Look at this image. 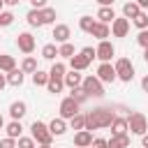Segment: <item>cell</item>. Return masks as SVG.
Wrapping results in <instances>:
<instances>
[{
    "label": "cell",
    "mask_w": 148,
    "mask_h": 148,
    "mask_svg": "<svg viewBox=\"0 0 148 148\" xmlns=\"http://www.w3.org/2000/svg\"><path fill=\"white\" fill-rule=\"evenodd\" d=\"M116 113L111 111V106H97L92 111L86 113V130L92 132V130H104V127H111Z\"/></svg>",
    "instance_id": "cell-1"
},
{
    "label": "cell",
    "mask_w": 148,
    "mask_h": 148,
    "mask_svg": "<svg viewBox=\"0 0 148 148\" xmlns=\"http://www.w3.org/2000/svg\"><path fill=\"white\" fill-rule=\"evenodd\" d=\"M30 136H32V141L39 143V146H51V141H53V136H51V132H49V125L42 123V120H35V123L30 125Z\"/></svg>",
    "instance_id": "cell-2"
},
{
    "label": "cell",
    "mask_w": 148,
    "mask_h": 148,
    "mask_svg": "<svg viewBox=\"0 0 148 148\" xmlns=\"http://www.w3.org/2000/svg\"><path fill=\"white\" fill-rule=\"evenodd\" d=\"M113 69H116V79H120L125 83H130L134 79V65H132L130 58H118L116 65H113Z\"/></svg>",
    "instance_id": "cell-3"
},
{
    "label": "cell",
    "mask_w": 148,
    "mask_h": 148,
    "mask_svg": "<svg viewBox=\"0 0 148 148\" xmlns=\"http://www.w3.org/2000/svg\"><path fill=\"white\" fill-rule=\"evenodd\" d=\"M81 90L88 95V97H104V83H99L97 76H83L81 81Z\"/></svg>",
    "instance_id": "cell-4"
},
{
    "label": "cell",
    "mask_w": 148,
    "mask_h": 148,
    "mask_svg": "<svg viewBox=\"0 0 148 148\" xmlns=\"http://www.w3.org/2000/svg\"><path fill=\"white\" fill-rule=\"evenodd\" d=\"M127 130H130L132 134L143 136V134L148 132V118H146L143 113H139V111L130 113V118H127Z\"/></svg>",
    "instance_id": "cell-5"
},
{
    "label": "cell",
    "mask_w": 148,
    "mask_h": 148,
    "mask_svg": "<svg viewBox=\"0 0 148 148\" xmlns=\"http://www.w3.org/2000/svg\"><path fill=\"white\" fill-rule=\"evenodd\" d=\"M76 113H79V104H76L72 97H65V99L60 102V118L67 123V120H72Z\"/></svg>",
    "instance_id": "cell-6"
},
{
    "label": "cell",
    "mask_w": 148,
    "mask_h": 148,
    "mask_svg": "<svg viewBox=\"0 0 148 148\" xmlns=\"http://www.w3.org/2000/svg\"><path fill=\"white\" fill-rule=\"evenodd\" d=\"M16 46H18V51H23L25 56H30L32 51H35V37L30 35V32H18V37H16Z\"/></svg>",
    "instance_id": "cell-7"
},
{
    "label": "cell",
    "mask_w": 148,
    "mask_h": 148,
    "mask_svg": "<svg viewBox=\"0 0 148 148\" xmlns=\"http://www.w3.org/2000/svg\"><path fill=\"white\" fill-rule=\"evenodd\" d=\"M113 56H116V49H113V44H111L109 39L97 44V49H95V58H99L102 62H111Z\"/></svg>",
    "instance_id": "cell-8"
},
{
    "label": "cell",
    "mask_w": 148,
    "mask_h": 148,
    "mask_svg": "<svg viewBox=\"0 0 148 148\" xmlns=\"http://www.w3.org/2000/svg\"><path fill=\"white\" fill-rule=\"evenodd\" d=\"M95 76L99 79V83H113V81H116V69H113L111 62H99Z\"/></svg>",
    "instance_id": "cell-9"
},
{
    "label": "cell",
    "mask_w": 148,
    "mask_h": 148,
    "mask_svg": "<svg viewBox=\"0 0 148 148\" xmlns=\"http://www.w3.org/2000/svg\"><path fill=\"white\" fill-rule=\"evenodd\" d=\"M127 32H130V21L127 18H113V23H111V35L113 37H127Z\"/></svg>",
    "instance_id": "cell-10"
},
{
    "label": "cell",
    "mask_w": 148,
    "mask_h": 148,
    "mask_svg": "<svg viewBox=\"0 0 148 148\" xmlns=\"http://www.w3.org/2000/svg\"><path fill=\"white\" fill-rule=\"evenodd\" d=\"M58 44H67L69 42V37H72V30H69V25H65V23H58V25H53V35H51Z\"/></svg>",
    "instance_id": "cell-11"
},
{
    "label": "cell",
    "mask_w": 148,
    "mask_h": 148,
    "mask_svg": "<svg viewBox=\"0 0 148 148\" xmlns=\"http://www.w3.org/2000/svg\"><path fill=\"white\" fill-rule=\"evenodd\" d=\"M88 65H90V60L79 51V53H74V58H69V67H72V72H83V69H88Z\"/></svg>",
    "instance_id": "cell-12"
},
{
    "label": "cell",
    "mask_w": 148,
    "mask_h": 148,
    "mask_svg": "<svg viewBox=\"0 0 148 148\" xmlns=\"http://www.w3.org/2000/svg\"><path fill=\"white\" fill-rule=\"evenodd\" d=\"M74 146L76 148H90L92 146V132H88V130L76 132L74 134Z\"/></svg>",
    "instance_id": "cell-13"
},
{
    "label": "cell",
    "mask_w": 148,
    "mask_h": 148,
    "mask_svg": "<svg viewBox=\"0 0 148 148\" xmlns=\"http://www.w3.org/2000/svg\"><path fill=\"white\" fill-rule=\"evenodd\" d=\"M28 113V106H25V102H12L9 104V116H12V120H18L21 123V118Z\"/></svg>",
    "instance_id": "cell-14"
},
{
    "label": "cell",
    "mask_w": 148,
    "mask_h": 148,
    "mask_svg": "<svg viewBox=\"0 0 148 148\" xmlns=\"http://www.w3.org/2000/svg\"><path fill=\"white\" fill-rule=\"evenodd\" d=\"M113 18H116L113 7H99V9H97V23L109 25V23H113Z\"/></svg>",
    "instance_id": "cell-15"
},
{
    "label": "cell",
    "mask_w": 148,
    "mask_h": 148,
    "mask_svg": "<svg viewBox=\"0 0 148 148\" xmlns=\"http://www.w3.org/2000/svg\"><path fill=\"white\" fill-rule=\"evenodd\" d=\"M49 132H51V136H62V134L67 132V123H65L62 118H53V120L49 123Z\"/></svg>",
    "instance_id": "cell-16"
},
{
    "label": "cell",
    "mask_w": 148,
    "mask_h": 148,
    "mask_svg": "<svg viewBox=\"0 0 148 148\" xmlns=\"http://www.w3.org/2000/svg\"><path fill=\"white\" fill-rule=\"evenodd\" d=\"M81 81H83V76H81L79 72H67V74H65V79H62V83H65L69 90L81 88Z\"/></svg>",
    "instance_id": "cell-17"
},
{
    "label": "cell",
    "mask_w": 148,
    "mask_h": 148,
    "mask_svg": "<svg viewBox=\"0 0 148 148\" xmlns=\"http://www.w3.org/2000/svg\"><path fill=\"white\" fill-rule=\"evenodd\" d=\"M118 134H127V118H120V116L113 118V123H111V136H118Z\"/></svg>",
    "instance_id": "cell-18"
},
{
    "label": "cell",
    "mask_w": 148,
    "mask_h": 148,
    "mask_svg": "<svg viewBox=\"0 0 148 148\" xmlns=\"http://www.w3.org/2000/svg\"><path fill=\"white\" fill-rule=\"evenodd\" d=\"M65 74H67V65L65 62H60V60H56L53 62V67L49 69V79H65Z\"/></svg>",
    "instance_id": "cell-19"
},
{
    "label": "cell",
    "mask_w": 148,
    "mask_h": 148,
    "mask_svg": "<svg viewBox=\"0 0 148 148\" xmlns=\"http://www.w3.org/2000/svg\"><path fill=\"white\" fill-rule=\"evenodd\" d=\"M106 148H130V136H127V134L111 136V139L106 141Z\"/></svg>",
    "instance_id": "cell-20"
},
{
    "label": "cell",
    "mask_w": 148,
    "mask_h": 148,
    "mask_svg": "<svg viewBox=\"0 0 148 148\" xmlns=\"http://www.w3.org/2000/svg\"><path fill=\"white\" fill-rule=\"evenodd\" d=\"M139 14H141V9H139L136 2H125V5H123V18H127V21L132 18V21H134Z\"/></svg>",
    "instance_id": "cell-21"
},
{
    "label": "cell",
    "mask_w": 148,
    "mask_h": 148,
    "mask_svg": "<svg viewBox=\"0 0 148 148\" xmlns=\"http://www.w3.org/2000/svg\"><path fill=\"white\" fill-rule=\"evenodd\" d=\"M5 130H7V136L16 141V139H21V132H23V125H21L18 120H12V123H7V125H5Z\"/></svg>",
    "instance_id": "cell-22"
},
{
    "label": "cell",
    "mask_w": 148,
    "mask_h": 148,
    "mask_svg": "<svg viewBox=\"0 0 148 148\" xmlns=\"http://www.w3.org/2000/svg\"><path fill=\"white\" fill-rule=\"evenodd\" d=\"M92 37H97L99 42H106V37L111 35V28L109 25H104V23H95V28H92V32H90Z\"/></svg>",
    "instance_id": "cell-23"
},
{
    "label": "cell",
    "mask_w": 148,
    "mask_h": 148,
    "mask_svg": "<svg viewBox=\"0 0 148 148\" xmlns=\"http://www.w3.org/2000/svg\"><path fill=\"white\" fill-rule=\"evenodd\" d=\"M39 67H37V58H32V56H25L23 58V62H21V72L23 74H35Z\"/></svg>",
    "instance_id": "cell-24"
},
{
    "label": "cell",
    "mask_w": 148,
    "mask_h": 148,
    "mask_svg": "<svg viewBox=\"0 0 148 148\" xmlns=\"http://www.w3.org/2000/svg\"><path fill=\"white\" fill-rule=\"evenodd\" d=\"M12 69H16V60H14V56H7V53H2V56H0V72L9 74Z\"/></svg>",
    "instance_id": "cell-25"
},
{
    "label": "cell",
    "mask_w": 148,
    "mask_h": 148,
    "mask_svg": "<svg viewBox=\"0 0 148 148\" xmlns=\"http://www.w3.org/2000/svg\"><path fill=\"white\" fill-rule=\"evenodd\" d=\"M5 79H7V83H9V86L18 88V86L23 83V79H25V76H23V72H21V69H12L9 74H5Z\"/></svg>",
    "instance_id": "cell-26"
},
{
    "label": "cell",
    "mask_w": 148,
    "mask_h": 148,
    "mask_svg": "<svg viewBox=\"0 0 148 148\" xmlns=\"http://www.w3.org/2000/svg\"><path fill=\"white\" fill-rule=\"evenodd\" d=\"M39 18H42V25H46V23H56V9H53V7H44V9H39Z\"/></svg>",
    "instance_id": "cell-27"
},
{
    "label": "cell",
    "mask_w": 148,
    "mask_h": 148,
    "mask_svg": "<svg viewBox=\"0 0 148 148\" xmlns=\"http://www.w3.org/2000/svg\"><path fill=\"white\" fill-rule=\"evenodd\" d=\"M95 23H97V21H95L92 16H81V18H79V28H81L83 32H88V35L92 32V28H95Z\"/></svg>",
    "instance_id": "cell-28"
},
{
    "label": "cell",
    "mask_w": 148,
    "mask_h": 148,
    "mask_svg": "<svg viewBox=\"0 0 148 148\" xmlns=\"http://www.w3.org/2000/svg\"><path fill=\"white\" fill-rule=\"evenodd\" d=\"M56 56H58V46L56 44H44L42 46V58L44 60H53Z\"/></svg>",
    "instance_id": "cell-29"
},
{
    "label": "cell",
    "mask_w": 148,
    "mask_h": 148,
    "mask_svg": "<svg viewBox=\"0 0 148 148\" xmlns=\"http://www.w3.org/2000/svg\"><path fill=\"white\" fill-rule=\"evenodd\" d=\"M69 125H72V130H76V132L86 130V113H76V116L69 120Z\"/></svg>",
    "instance_id": "cell-30"
},
{
    "label": "cell",
    "mask_w": 148,
    "mask_h": 148,
    "mask_svg": "<svg viewBox=\"0 0 148 148\" xmlns=\"http://www.w3.org/2000/svg\"><path fill=\"white\" fill-rule=\"evenodd\" d=\"M25 21H28V25H32V28H42V18H39V12H37V9H30L28 16H25Z\"/></svg>",
    "instance_id": "cell-31"
},
{
    "label": "cell",
    "mask_w": 148,
    "mask_h": 148,
    "mask_svg": "<svg viewBox=\"0 0 148 148\" xmlns=\"http://www.w3.org/2000/svg\"><path fill=\"white\" fill-rule=\"evenodd\" d=\"M62 88H65V83H62L60 79H49V83H46V90H49V92H53V95L62 92Z\"/></svg>",
    "instance_id": "cell-32"
},
{
    "label": "cell",
    "mask_w": 148,
    "mask_h": 148,
    "mask_svg": "<svg viewBox=\"0 0 148 148\" xmlns=\"http://www.w3.org/2000/svg\"><path fill=\"white\" fill-rule=\"evenodd\" d=\"M58 56H60V58H74V46H72V42L60 44V46H58Z\"/></svg>",
    "instance_id": "cell-33"
},
{
    "label": "cell",
    "mask_w": 148,
    "mask_h": 148,
    "mask_svg": "<svg viewBox=\"0 0 148 148\" xmlns=\"http://www.w3.org/2000/svg\"><path fill=\"white\" fill-rule=\"evenodd\" d=\"M32 83H35V86H46V83H49V72L37 69V72L32 74Z\"/></svg>",
    "instance_id": "cell-34"
},
{
    "label": "cell",
    "mask_w": 148,
    "mask_h": 148,
    "mask_svg": "<svg viewBox=\"0 0 148 148\" xmlns=\"http://www.w3.org/2000/svg\"><path fill=\"white\" fill-rule=\"evenodd\" d=\"M132 23L139 28V32H141V30H148V14H146V12H141V14H139Z\"/></svg>",
    "instance_id": "cell-35"
},
{
    "label": "cell",
    "mask_w": 148,
    "mask_h": 148,
    "mask_svg": "<svg viewBox=\"0 0 148 148\" xmlns=\"http://www.w3.org/2000/svg\"><path fill=\"white\" fill-rule=\"evenodd\" d=\"M69 97H72V99H74V102H76V104H79V106H81V104H83V102H86V99H88V95H86V92H83V90H81V88H74V90H72V95H69Z\"/></svg>",
    "instance_id": "cell-36"
},
{
    "label": "cell",
    "mask_w": 148,
    "mask_h": 148,
    "mask_svg": "<svg viewBox=\"0 0 148 148\" xmlns=\"http://www.w3.org/2000/svg\"><path fill=\"white\" fill-rule=\"evenodd\" d=\"M16 148H37V143L32 141V136H21L16 141Z\"/></svg>",
    "instance_id": "cell-37"
},
{
    "label": "cell",
    "mask_w": 148,
    "mask_h": 148,
    "mask_svg": "<svg viewBox=\"0 0 148 148\" xmlns=\"http://www.w3.org/2000/svg\"><path fill=\"white\" fill-rule=\"evenodd\" d=\"M12 23H14V14L2 9V14H0V25H12Z\"/></svg>",
    "instance_id": "cell-38"
},
{
    "label": "cell",
    "mask_w": 148,
    "mask_h": 148,
    "mask_svg": "<svg viewBox=\"0 0 148 148\" xmlns=\"http://www.w3.org/2000/svg\"><path fill=\"white\" fill-rule=\"evenodd\" d=\"M136 44H139V46H143V51L148 49V30H141V32L136 35Z\"/></svg>",
    "instance_id": "cell-39"
},
{
    "label": "cell",
    "mask_w": 148,
    "mask_h": 148,
    "mask_svg": "<svg viewBox=\"0 0 148 148\" xmlns=\"http://www.w3.org/2000/svg\"><path fill=\"white\" fill-rule=\"evenodd\" d=\"M81 53H83V56L92 62V58H95V49H92V46H83V49H81Z\"/></svg>",
    "instance_id": "cell-40"
},
{
    "label": "cell",
    "mask_w": 148,
    "mask_h": 148,
    "mask_svg": "<svg viewBox=\"0 0 148 148\" xmlns=\"http://www.w3.org/2000/svg\"><path fill=\"white\" fill-rule=\"evenodd\" d=\"M0 148H16V141L7 136V139H2V141H0Z\"/></svg>",
    "instance_id": "cell-41"
},
{
    "label": "cell",
    "mask_w": 148,
    "mask_h": 148,
    "mask_svg": "<svg viewBox=\"0 0 148 148\" xmlns=\"http://www.w3.org/2000/svg\"><path fill=\"white\" fill-rule=\"evenodd\" d=\"M92 148H106V139H92Z\"/></svg>",
    "instance_id": "cell-42"
},
{
    "label": "cell",
    "mask_w": 148,
    "mask_h": 148,
    "mask_svg": "<svg viewBox=\"0 0 148 148\" xmlns=\"http://www.w3.org/2000/svg\"><path fill=\"white\" fill-rule=\"evenodd\" d=\"M141 88H143V92H148V74L141 79Z\"/></svg>",
    "instance_id": "cell-43"
},
{
    "label": "cell",
    "mask_w": 148,
    "mask_h": 148,
    "mask_svg": "<svg viewBox=\"0 0 148 148\" xmlns=\"http://www.w3.org/2000/svg\"><path fill=\"white\" fill-rule=\"evenodd\" d=\"M136 5H139V9H141V12H143V9H148V0H139Z\"/></svg>",
    "instance_id": "cell-44"
},
{
    "label": "cell",
    "mask_w": 148,
    "mask_h": 148,
    "mask_svg": "<svg viewBox=\"0 0 148 148\" xmlns=\"http://www.w3.org/2000/svg\"><path fill=\"white\" fill-rule=\"evenodd\" d=\"M141 146H143V148H148V132L141 136Z\"/></svg>",
    "instance_id": "cell-45"
},
{
    "label": "cell",
    "mask_w": 148,
    "mask_h": 148,
    "mask_svg": "<svg viewBox=\"0 0 148 148\" xmlns=\"http://www.w3.org/2000/svg\"><path fill=\"white\" fill-rule=\"evenodd\" d=\"M7 86V79H5V74H0V90Z\"/></svg>",
    "instance_id": "cell-46"
},
{
    "label": "cell",
    "mask_w": 148,
    "mask_h": 148,
    "mask_svg": "<svg viewBox=\"0 0 148 148\" xmlns=\"http://www.w3.org/2000/svg\"><path fill=\"white\" fill-rule=\"evenodd\" d=\"M21 0H5V5H9V7H14V5H18Z\"/></svg>",
    "instance_id": "cell-47"
},
{
    "label": "cell",
    "mask_w": 148,
    "mask_h": 148,
    "mask_svg": "<svg viewBox=\"0 0 148 148\" xmlns=\"http://www.w3.org/2000/svg\"><path fill=\"white\" fill-rule=\"evenodd\" d=\"M143 60H146V62H148V49H146V51H143Z\"/></svg>",
    "instance_id": "cell-48"
},
{
    "label": "cell",
    "mask_w": 148,
    "mask_h": 148,
    "mask_svg": "<svg viewBox=\"0 0 148 148\" xmlns=\"http://www.w3.org/2000/svg\"><path fill=\"white\" fill-rule=\"evenodd\" d=\"M2 127H5V118L0 116V130H2Z\"/></svg>",
    "instance_id": "cell-49"
},
{
    "label": "cell",
    "mask_w": 148,
    "mask_h": 148,
    "mask_svg": "<svg viewBox=\"0 0 148 148\" xmlns=\"http://www.w3.org/2000/svg\"><path fill=\"white\" fill-rule=\"evenodd\" d=\"M2 7H5V0H0V14H2Z\"/></svg>",
    "instance_id": "cell-50"
},
{
    "label": "cell",
    "mask_w": 148,
    "mask_h": 148,
    "mask_svg": "<svg viewBox=\"0 0 148 148\" xmlns=\"http://www.w3.org/2000/svg\"><path fill=\"white\" fill-rule=\"evenodd\" d=\"M39 148H51V146H39Z\"/></svg>",
    "instance_id": "cell-51"
}]
</instances>
